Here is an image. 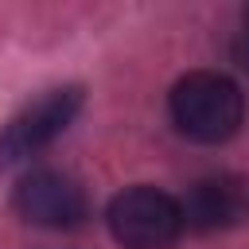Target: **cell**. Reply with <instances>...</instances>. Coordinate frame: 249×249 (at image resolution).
Returning <instances> with one entry per match:
<instances>
[{
    "mask_svg": "<svg viewBox=\"0 0 249 249\" xmlns=\"http://www.w3.org/2000/svg\"><path fill=\"white\" fill-rule=\"evenodd\" d=\"M109 230L124 249H167L183 233V210L156 187H128L109 202Z\"/></svg>",
    "mask_w": 249,
    "mask_h": 249,
    "instance_id": "7a4b0ae2",
    "label": "cell"
},
{
    "mask_svg": "<svg viewBox=\"0 0 249 249\" xmlns=\"http://www.w3.org/2000/svg\"><path fill=\"white\" fill-rule=\"evenodd\" d=\"M179 210H183V226H191L198 233L241 226V222H249V179L206 175L183 195Z\"/></svg>",
    "mask_w": 249,
    "mask_h": 249,
    "instance_id": "5b68a950",
    "label": "cell"
},
{
    "mask_svg": "<svg viewBox=\"0 0 249 249\" xmlns=\"http://www.w3.org/2000/svg\"><path fill=\"white\" fill-rule=\"evenodd\" d=\"M245 27H249V8H245ZM245 35H249V31H245Z\"/></svg>",
    "mask_w": 249,
    "mask_h": 249,
    "instance_id": "8992f818",
    "label": "cell"
},
{
    "mask_svg": "<svg viewBox=\"0 0 249 249\" xmlns=\"http://www.w3.org/2000/svg\"><path fill=\"white\" fill-rule=\"evenodd\" d=\"M19 218H27L31 226H47V230H70L86 218V195L74 179L58 175V171H31L16 183L12 195Z\"/></svg>",
    "mask_w": 249,
    "mask_h": 249,
    "instance_id": "277c9868",
    "label": "cell"
},
{
    "mask_svg": "<svg viewBox=\"0 0 249 249\" xmlns=\"http://www.w3.org/2000/svg\"><path fill=\"white\" fill-rule=\"evenodd\" d=\"M82 109V89L78 86H58L47 89L43 97H35L31 105H23L4 128H0V163H19L35 152H43L51 140H58L70 121Z\"/></svg>",
    "mask_w": 249,
    "mask_h": 249,
    "instance_id": "3957f363",
    "label": "cell"
},
{
    "mask_svg": "<svg viewBox=\"0 0 249 249\" xmlns=\"http://www.w3.org/2000/svg\"><path fill=\"white\" fill-rule=\"evenodd\" d=\"M245 97L237 82L218 70H195L171 89V121L183 136L198 144H222L241 128Z\"/></svg>",
    "mask_w": 249,
    "mask_h": 249,
    "instance_id": "6da1fadb",
    "label": "cell"
}]
</instances>
